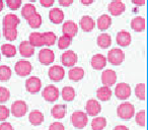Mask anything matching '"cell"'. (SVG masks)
Masks as SVG:
<instances>
[{
	"label": "cell",
	"instance_id": "obj_1",
	"mask_svg": "<svg viewBox=\"0 0 148 130\" xmlns=\"http://www.w3.org/2000/svg\"><path fill=\"white\" fill-rule=\"evenodd\" d=\"M117 114L121 119L130 120L135 115V107L129 102H125L119 105L117 109Z\"/></svg>",
	"mask_w": 148,
	"mask_h": 130
},
{
	"label": "cell",
	"instance_id": "obj_2",
	"mask_svg": "<svg viewBox=\"0 0 148 130\" xmlns=\"http://www.w3.org/2000/svg\"><path fill=\"white\" fill-rule=\"evenodd\" d=\"M72 125L77 129H83L88 123V116L83 111H75L71 116Z\"/></svg>",
	"mask_w": 148,
	"mask_h": 130
},
{
	"label": "cell",
	"instance_id": "obj_3",
	"mask_svg": "<svg viewBox=\"0 0 148 130\" xmlns=\"http://www.w3.org/2000/svg\"><path fill=\"white\" fill-rule=\"evenodd\" d=\"M125 60V53L123 50L119 49V48H114L111 49L108 53V59L107 61H109L112 65H121Z\"/></svg>",
	"mask_w": 148,
	"mask_h": 130
},
{
	"label": "cell",
	"instance_id": "obj_4",
	"mask_svg": "<svg viewBox=\"0 0 148 130\" xmlns=\"http://www.w3.org/2000/svg\"><path fill=\"white\" fill-rule=\"evenodd\" d=\"M27 110H29V107H27V103H25V101L18 100V101H15L14 103L11 105L10 112L14 117L21 118L27 114Z\"/></svg>",
	"mask_w": 148,
	"mask_h": 130
},
{
	"label": "cell",
	"instance_id": "obj_5",
	"mask_svg": "<svg viewBox=\"0 0 148 130\" xmlns=\"http://www.w3.org/2000/svg\"><path fill=\"white\" fill-rule=\"evenodd\" d=\"M14 70L17 75L19 76H27L33 70V66L32 63L27 60H19L16 62L14 66Z\"/></svg>",
	"mask_w": 148,
	"mask_h": 130
},
{
	"label": "cell",
	"instance_id": "obj_6",
	"mask_svg": "<svg viewBox=\"0 0 148 130\" xmlns=\"http://www.w3.org/2000/svg\"><path fill=\"white\" fill-rule=\"evenodd\" d=\"M115 95L119 100H127L131 96V87L128 83H121L116 85Z\"/></svg>",
	"mask_w": 148,
	"mask_h": 130
},
{
	"label": "cell",
	"instance_id": "obj_7",
	"mask_svg": "<svg viewBox=\"0 0 148 130\" xmlns=\"http://www.w3.org/2000/svg\"><path fill=\"white\" fill-rule=\"evenodd\" d=\"M77 60H78L77 54L72 50H67L61 56L62 64L66 67H73L76 64Z\"/></svg>",
	"mask_w": 148,
	"mask_h": 130
},
{
	"label": "cell",
	"instance_id": "obj_8",
	"mask_svg": "<svg viewBox=\"0 0 148 130\" xmlns=\"http://www.w3.org/2000/svg\"><path fill=\"white\" fill-rule=\"evenodd\" d=\"M43 98L50 103L56 102L59 99V89L55 85H47L43 89Z\"/></svg>",
	"mask_w": 148,
	"mask_h": 130
},
{
	"label": "cell",
	"instance_id": "obj_9",
	"mask_svg": "<svg viewBox=\"0 0 148 130\" xmlns=\"http://www.w3.org/2000/svg\"><path fill=\"white\" fill-rule=\"evenodd\" d=\"M85 111H86L87 116H92L97 117L101 111V106L99 101L97 100H88L85 105Z\"/></svg>",
	"mask_w": 148,
	"mask_h": 130
},
{
	"label": "cell",
	"instance_id": "obj_10",
	"mask_svg": "<svg viewBox=\"0 0 148 130\" xmlns=\"http://www.w3.org/2000/svg\"><path fill=\"white\" fill-rule=\"evenodd\" d=\"M25 89L29 93L37 94L41 91L42 89V81L39 77L32 76L25 81Z\"/></svg>",
	"mask_w": 148,
	"mask_h": 130
},
{
	"label": "cell",
	"instance_id": "obj_11",
	"mask_svg": "<svg viewBox=\"0 0 148 130\" xmlns=\"http://www.w3.org/2000/svg\"><path fill=\"white\" fill-rule=\"evenodd\" d=\"M49 74V78L53 81H61L65 76V70L62 66L59 65H54L51 66L48 71Z\"/></svg>",
	"mask_w": 148,
	"mask_h": 130
},
{
	"label": "cell",
	"instance_id": "obj_12",
	"mask_svg": "<svg viewBox=\"0 0 148 130\" xmlns=\"http://www.w3.org/2000/svg\"><path fill=\"white\" fill-rule=\"evenodd\" d=\"M117 81V74L112 69H107L101 73V83L105 87H111Z\"/></svg>",
	"mask_w": 148,
	"mask_h": 130
},
{
	"label": "cell",
	"instance_id": "obj_13",
	"mask_svg": "<svg viewBox=\"0 0 148 130\" xmlns=\"http://www.w3.org/2000/svg\"><path fill=\"white\" fill-rule=\"evenodd\" d=\"M39 60L43 65H50L55 60V53L51 49H42L39 53Z\"/></svg>",
	"mask_w": 148,
	"mask_h": 130
},
{
	"label": "cell",
	"instance_id": "obj_14",
	"mask_svg": "<svg viewBox=\"0 0 148 130\" xmlns=\"http://www.w3.org/2000/svg\"><path fill=\"white\" fill-rule=\"evenodd\" d=\"M126 6L123 1L121 0H113L109 4V11L113 17H119L122 13H124Z\"/></svg>",
	"mask_w": 148,
	"mask_h": 130
},
{
	"label": "cell",
	"instance_id": "obj_15",
	"mask_svg": "<svg viewBox=\"0 0 148 130\" xmlns=\"http://www.w3.org/2000/svg\"><path fill=\"white\" fill-rule=\"evenodd\" d=\"M62 32H63L64 36L73 38L77 35L78 33V25L72 21H67L63 23L62 27Z\"/></svg>",
	"mask_w": 148,
	"mask_h": 130
},
{
	"label": "cell",
	"instance_id": "obj_16",
	"mask_svg": "<svg viewBox=\"0 0 148 130\" xmlns=\"http://www.w3.org/2000/svg\"><path fill=\"white\" fill-rule=\"evenodd\" d=\"M19 21L18 17L15 14H6L3 19V29H17Z\"/></svg>",
	"mask_w": 148,
	"mask_h": 130
},
{
	"label": "cell",
	"instance_id": "obj_17",
	"mask_svg": "<svg viewBox=\"0 0 148 130\" xmlns=\"http://www.w3.org/2000/svg\"><path fill=\"white\" fill-rule=\"evenodd\" d=\"M107 62V57H105L103 54H95L91 58V66L95 70H101L106 67Z\"/></svg>",
	"mask_w": 148,
	"mask_h": 130
},
{
	"label": "cell",
	"instance_id": "obj_18",
	"mask_svg": "<svg viewBox=\"0 0 148 130\" xmlns=\"http://www.w3.org/2000/svg\"><path fill=\"white\" fill-rule=\"evenodd\" d=\"M18 50H19V53L23 57L25 58H29L35 54V47L29 44V41H23L19 44V47H18Z\"/></svg>",
	"mask_w": 148,
	"mask_h": 130
},
{
	"label": "cell",
	"instance_id": "obj_19",
	"mask_svg": "<svg viewBox=\"0 0 148 130\" xmlns=\"http://www.w3.org/2000/svg\"><path fill=\"white\" fill-rule=\"evenodd\" d=\"M131 34L127 31H120L117 35V44L121 47H127L131 44Z\"/></svg>",
	"mask_w": 148,
	"mask_h": 130
},
{
	"label": "cell",
	"instance_id": "obj_20",
	"mask_svg": "<svg viewBox=\"0 0 148 130\" xmlns=\"http://www.w3.org/2000/svg\"><path fill=\"white\" fill-rule=\"evenodd\" d=\"M49 19L53 23H55V25H59V23H61L62 21H64L63 10H61V9L58 8V7L51 9L50 12H49Z\"/></svg>",
	"mask_w": 148,
	"mask_h": 130
},
{
	"label": "cell",
	"instance_id": "obj_21",
	"mask_svg": "<svg viewBox=\"0 0 148 130\" xmlns=\"http://www.w3.org/2000/svg\"><path fill=\"white\" fill-rule=\"evenodd\" d=\"M29 120L31 122L32 125L34 126H39L44 122V114L39 110H34L29 113Z\"/></svg>",
	"mask_w": 148,
	"mask_h": 130
},
{
	"label": "cell",
	"instance_id": "obj_22",
	"mask_svg": "<svg viewBox=\"0 0 148 130\" xmlns=\"http://www.w3.org/2000/svg\"><path fill=\"white\" fill-rule=\"evenodd\" d=\"M68 77L72 81H79L84 77V70L81 67H72L68 72Z\"/></svg>",
	"mask_w": 148,
	"mask_h": 130
},
{
	"label": "cell",
	"instance_id": "obj_23",
	"mask_svg": "<svg viewBox=\"0 0 148 130\" xmlns=\"http://www.w3.org/2000/svg\"><path fill=\"white\" fill-rule=\"evenodd\" d=\"M79 25L82 29V31L84 32H91L95 27V23L90 17L88 15H84L82 17V19H80V23H79Z\"/></svg>",
	"mask_w": 148,
	"mask_h": 130
},
{
	"label": "cell",
	"instance_id": "obj_24",
	"mask_svg": "<svg viewBox=\"0 0 148 130\" xmlns=\"http://www.w3.org/2000/svg\"><path fill=\"white\" fill-rule=\"evenodd\" d=\"M145 19L141 17H134L131 21V29L137 33H141L145 30Z\"/></svg>",
	"mask_w": 148,
	"mask_h": 130
},
{
	"label": "cell",
	"instance_id": "obj_25",
	"mask_svg": "<svg viewBox=\"0 0 148 130\" xmlns=\"http://www.w3.org/2000/svg\"><path fill=\"white\" fill-rule=\"evenodd\" d=\"M112 25V17L108 14H103L99 17L97 21V25L101 31H107Z\"/></svg>",
	"mask_w": 148,
	"mask_h": 130
},
{
	"label": "cell",
	"instance_id": "obj_26",
	"mask_svg": "<svg viewBox=\"0 0 148 130\" xmlns=\"http://www.w3.org/2000/svg\"><path fill=\"white\" fill-rule=\"evenodd\" d=\"M112 89L108 87H99V89L97 91V97L99 101L101 102H107V101H110L112 98Z\"/></svg>",
	"mask_w": 148,
	"mask_h": 130
},
{
	"label": "cell",
	"instance_id": "obj_27",
	"mask_svg": "<svg viewBox=\"0 0 148 130\" xmlns=\"http://www.w3.org/2000/svg\"><path fill=\"white\" fill-rule=\"evenodd\" d=\"M97 43L99 47L103 48V49H107V48H109L112 45V37L109 34H106V33L101 34L97 37Z\"/></svg>",
	"mask_w": 148,
	"mask_h": 130
},
{
	"label": "cell",
	"instance_id": "obj_28",
	"mask_svg": "<svg viewBox=\"0 0 148 130\" xmlns=\"http://www.w3.org/2000/svg\"><path fill=\"white\" fill-rule=\"evenodd\" d=\"M16 47L12 44H3L1 46V53L7 58H12L16 55Z\"/></svg>",
	"mask_w": 148,
	"mask_h": 130
},
{
	"label": "cell",
	"instance_id": "obj_29",
	"mask_svg": "<svg viewBox=\"0 0 148 130\" xmlns=\"http://www.w3.org/2000/svg\"><path fill=\"white\" fill-rule=\"evenodd\" d=\"M67 108L65 105H55L52 108V116L55 119H62L65 117Z\"/></svg>",
	"mask_w": 148,
	"mask_h": 130
},
{
	"label": "cell",
	"instance_id": "obj_30",
	"mask_svg": "<svg viewBox=\"0 0 148 130\" xmlns=\"http://www.w3.org/2000/svg\"><path fill=\"white\" fill-rule=\"evenodd\" d=\"M29 42L33 47H42L44 45L43 42V36H42L41 33H32L29 35Z\"/></svg>",
	"mask_w": 148,
	"mask_h": 130
},
{
	"label": "cell",
	"instance_id": "obj_31",
	"mask_svg": "<svg viewBox=\"0 0 148 130\" xmlns=\"http://www.w3.org/2000/svg\"><path fill=\"white\" fill-rule=\"evenodd\" d=\"M62 99L65 102H72L75 99V89L72 87H64L62 89Z\"/></svg>",
	"mask_w": 148,
	"mask_h": 130
},
{
	"label": "cell",
	"instance_id": "obj_32",
	"mask_svg": "<svg viewBox=\"0 0 148 130\" xmlns=\"http://www.w3.org/2000/svg\"><path fill=\"white\" fill-rule=\"evenodd\" d=\"M107 126V119L105 117L97 116L91 121V128L92 130H103Z\"/></svg>",
	"mask_w": 148,
	"mask_h": 130
},
{
	"label": "cell",
	"instance_id": "obj_33",
	"mask_svg": "<svg viewBox=\"0 0 148 130\" xmlns=\"http://www.w3.org/2000/svg\"><path fill=\"white\" fill-rule=\"evenodd\" d=\"M35 13H37V9H36L35 5L32 4V3H27L21 9V15L25 19H29L31 17H33Z\"/></svg>",
	"mask_w": 148,
	"mask_h": 130
},
{
	"label": "cell",
	"instance_id": "obj_34",
	"mask_svg": "<svg viewBox=\"0 0 148 130\" xmlns=\"http://www.w3.org/2000/svg\"><path fill=\"white\" fill-rule=\"evenodd\" d=\"M42 36H43L44 45L46 46H53L57 41V36L53 32H46V33L42 34Z\"/></svg>",
	"mask_w": 148,
	"mask_h": 130
},
{
	"label": "cell",
	"instance_id": "obj_35",
	"mask_svg": "<svg viewBox=\"0 0 148 130\" xmlns=\"http://www.w3.org/2000/svg\"><path fill=\"white\" fill-rule=\"evenodd\" d=\"M42 17L40 13H35L33 17H31L29 19H27V23H29V27L32 29H39L42 25Z\"/></svg>",
	"mask_w": 148,
	"mask_h": 130
},
{
	"label": "cell",
	"instance_id": "obj_36",
	"mask_svg": "<svg viewBox=\"0 0 148 130\" xmlns=\"http://www.w3.org/2000/svg\"><path fill=\"white\" fill-rule=\"evenodd\" d=\"M11 77V69L6 65L0 66V81H7Z\"/></svg>",
	"mask_w": 148,
	"mask_h": 130
},
{
	"label": "cell",
	"instance_id": "obj_37",
	"mask_svg": "<svg viewBox=\"0 0 148 130\" xmlns=\"http://www.w3.org/2000/svg\"><path fill=\"white\" fill-rule=\"evenodd\" d=\"M18 32L17 29H3V36L7 41H14L16 40Z\"/></svg>",
	"mask_w": 148,
	"mask_h": 130
},
{
	"label": "cell",
	"instance_id": "obj_38",
	"mask_svg": "<svg viewBox=\"0 0 148 130\" xmlns=\"http://www.w3.org/2000/svg\"><path fill=\"white\" fill-rule=\"evenodd\" d=\"M72 43V38L67 37V36H61L58 40V47L59 49L64 50V49H67Z\"/></svg>",
	"mask_w": 148,
	"mask_h": 130
},
{
	"label": "cell",
	"instance_id": "obj_39",
	"mask_svg": "<svg viewBox=\"0 0 148 130\" xmlns=\"http://www.w3.org/2000/svg\"><path fill=\"white\" fill-rule=\"evenodd\" d=\"M135 96L141 101L145 100V83H138L135 87Z\"/></svg>",
	"mask_w": 148,
	"mask_h": 130
},
{
	"label": "cell",
	"instance_id": "obj_40",
	"mask_svg": "<svg viewBox=\"0 0 148 130\" xmlns=\"http://www.w3.org/2000/svg\"><path fill=\"white\" fill-rule=\"evenodd\" d=\"M145 110H141V111H139L138 113H135V121L136 123L138 124L139 126H142V127H144L146 124L145 122Z\"/></svg>",
	"mask_w": 148,
	"mask_h": 130
},
{
	"label": "cell",
	"instance_id": "obj_41",
	"mask_svg": "<svg viewBox=\"0 0 148 130\" xmlns=\"http://www.w3.org/2000/svg\"><path fill=\"white\" fill-rule=\"evenodd\" d=\"M10 98V91L6 87H0V103H5Z\"/></svg>",
	"mask_w": 148,
	"mask_h": 130
},
{
	"label": "cell",
	"instance_id": "obj_42",
	"mask_svg": "<svg viewBox=\"0 0 148 130\" xmlns=\"http://www.w3.org/2000/svg\"><path fill=\"white\" fill-rule=\"evenodd\" d=\"M10 115V110L6 106L0 105V121H5Z\"/></svg>",
	"mask_w": 148,
	"mask_h": 130
},
{
	"label": "cell",
	"instance_id": "obj_43",
	"mask_svg": "<svg viewBox=\"0 0 148 130\" xmlns=\"http://www.w3.org/2000/svg\"><path fill=\"white\" fill-rule=\"evenodd\" d=\"M6 3L11 10H17L21 6L23 0H6Z\"/></svg>",
	"mask_w": 148,
	"mask_h": 130
},
{
	"label": "cell",
	"instance_id": "obj_44",
	"mask_svg": "<svg viewBox=\"0 0 148 130\" xmlns=\"http://www.w3.org/2000/svg\"><path fill=\"white\" fill-rule=\"evenodd\" d=\"M49 130H65V127L61 122H54L50 125Z\"/></svg>",
	"mask_w": 148,
	"mask_h": 130
},
{
	"label": "cell",
	"instance_id": "obj_45",
	"mask_svg": "<svg viewBox=\"0 0 148 130\" xmlns=\"http://www.w3.org/2000/svg\"><path fill=\"white\" fill-rule=\"evenodd\" d=\"M0 130H14L13 126L8 122H2L0 124Z\"/></svg>",
	"mask_w": 148,
	"mask_h": 130
},
{
	"label": "cell",
	"instance_id": "obj_46",
	"mask_svg": "<svg viewBox=\"0 0 148 130\" xmlns=\"http://www.w3.org/2000/svg\"><path fill=\"white\" fill-rule=\"evenodd\" d=\"M54 2H55V0H40V3L44 7H51L54 4Z\"/></svg>",
	"mask_w": 148,
	"mask_h": 130
},
{
	"label": "cell",
	"instance_id": "obj_47",
	"mask_svg": "<svg viewBox=\"0 0 148 130\" xmlns=\"http://www.w3.org/2000/svg\"><path fill=\"white\" fill-rule=\"evenodd\" d=\"M59 1V4L63 7H68L73 3L74 0H58Z\"/></svg>",
	"mask_w": 148,
	"mask_h": 130
},
{
	"label": "cell",
	"instance_id": "obj_48",
	"mask_svg": "<svg viewBox=\"0 0 148 130\" xmlns=\"http://www.w3.org/2000/svg\"><path fill=\"white\" fill-rule=\"evenodd\" d=\"M131 1L133 4L137 5V6H143L145 4V0H131Z\"/></svg>",
	"mask_w": 148,
	"mask_h": 130
},
{
	"label": "cell",
	"instance_id": "obj_49",
	"mask_svg": "<svg viewBox=\"0 0 148 130\" xmlns=\"http://www.w3.org/2000/svg\"><path fill=\"white\" fill-rule=\"evenodd\" d=\"M114 130H129V128L125 125H117L114 128Z\"/></svg>",
	"mask_w": 148,
	"mask_h": 130
},
{
	"label": "cell",
	"instance_id": "obj_50",
	"mask_svg": "<svg viewBox=\"0 0 148 130\" xmlns=\"http://www.w3.org/2000/svg\"><path fill=\"white\" fill-rule=\"evenodd\" d=\"M80 2L82 3L83 5H90L91 3H93L95 2V0H80Z\"/></svg>",
	"mask_w": 148,
	"mask_h": 130
},
{
	"label": "cell",
	"instance_id": "obj_51",
	"mask_svg": "<svg viewBox=\"0 0 148 130\" xmlns=\"http://www.w3.org/2000/svg\"><path fill=\"white\" fill-rule=\"evenodd\" d=\"M3 7H4V4H3V0H0V11H2Z\"/></svg>",
	"mask_w": 148,
	"mask_h": 130
},
{
	"label": "cell",
	"instance_id": "obj_52",
	"mask_svg": "<svg viewBox=\"0 0 148 130\" xmlns=\"http://www.w3.org/2000/svg\"><path fill=\"white\" fill-rule=\"evenodd\" d=\"M29 1H31V2H36L37 0H29Z\"/></svg>",
	"mask_w": 148,
	"mask_h": 130
},
{
	"label": "cell",
	"instance_id": "obj_53",
	"mask_svg": "<svg viewBox=\"0 0 148 130\" xmlns=\"http://www.w3.org/2000/svg\"><path fill=\"white\" fill-rule=\"evenodd\" d=\"M0 60H1V54H0Z\"/></svg>",
	"mask_w": 148,
	"mask_h": 130
}]
</instances>
